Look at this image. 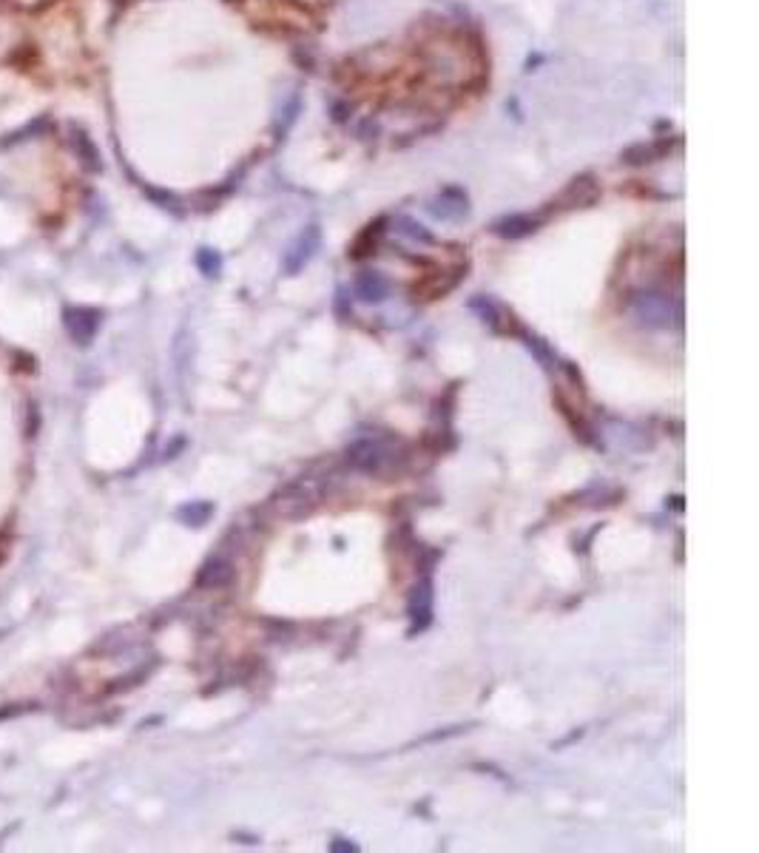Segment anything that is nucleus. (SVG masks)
Returning a JSON list of instances; mask_svg holds the SVG:
<instances>
[{"label":"nucleus","mask_w":759,"mask_h":853,"mask_svg":"<svg viewBox=\"0 0 759 853\" xmlns=\"http://www.w3.org/2000/svg\"><path fill=\"white\" fill-rule=\"evenodd\" d=\"M4 4L12 6V9H17V12H40V9L52 6L54 0H4Z\"/></svg>","instance_id":"9d476101"},{"label":"nucleus","mask_w":759,"mask_h":853,"mask_svg":"<svg viewBox=\"0 0 759 853\" xmlns=\"http://www.w3.org/2000/svg\"><path fill=\"white\" fill-rule=\"evenodd\" d=\"M319 242H322L319 225H307V228L299 233V237H297V242H293V245L287 248V253H285V262H282L285 273H287V276H297V273L313 260V253H316V248H319Z\"/></svg>","instance_id":"f257e3e1"},{"label":"nucleus","mask_w":759,"mask_h":853,"mask_svg":"<svg viewBox=\"0 0 759 853\" xmlns=\"http://www.w3.org/2000/svg\"><path fill=\"white\" fill-rule=\"evenodd\" d=\"M97 325H100V313L97 310H89V308L66 310V328L77 338V345H89V338L94 336Z\"/></svg>","instance_id":"f03ea898"},{"label":"nucleus","mask_w":759,"mask_h":853,"mask_svg":"<svg viewBox=\"0 0 759 853\" xmlns=\"http://www.w3.org/2000/svg\"><path fill=\"white\" fill-rule=\"evenodd\" d=\"M430 211L441 220H455V217H461V213H467V197H463L461 191H455V200H450V188H447L444 194L430 205Z\"/></svg>","instance_id":"0eeeda50"},{"label":"nucleus","mask_w":759,"mask_h":853,"mask_svg":"<svg viewBox=\"0 0 759 853\" xmlns=\"http://www.w3.org/2000/svg\"><path fill=\"white\" fill-rule=\"evenodd\" d=\"M637 310L646 319H668V313H671L668 296H663V293H640L637 296Z\"/></svg>","instance_id":"6e6552de"},{"label":"nucleus","mask_w":759,"mask_h":853,"mask_svg":"<svg viewBox=\"0 0 759 853\" xmlns=\"http://www.w3.org/2000/svg\"><path fill=\"white\" fill-rule=\"evenodd\" d=\"M595 200H598V185H595L592 177L572 180V185H569V188L563 191V197H560V202H569V208L589 205V202H595Z\"/></svg>","instance_id":"423d86ee"},{"label":"nucleus","mask_w":759,"mask_h":853,"mask_svg":"<svg viewBox=\"0 0 759 853\" xmlns=\"http://www.w3.org/2000/svg\"><path fill=\"white\" fill-rule=\"evenodd\" d=\"M663 152H666L663 145H646V142H640V145H631L628 152L623 154V160H626L628 165H643V162H655Z\"/></svg>","instance_id":"1a4fd4ad"},{"label":"nucleus","mask_w":759,"mask_h":853,"mask_svg":"<svg viewBox=\"0 0 759 853\" xmlns=\"http://www.w3.org/2000/svg\"><path fill=\"white\" fill-rule=\"evenodd\" d=\"M538 225H540V220L532 217V213H512V217L498 220L492 225V230L498 233V237H503V240H521V237H530V233H535Z\"/></svg>","instance_id":"7ed1b4c3"},{"label":"nucleus","mask_w":759,"mask_h":853,"mask_svg":"<svg viewBox=\"0 0 759 853\" xmlns=\"http://www.w3.org/2000/svg\"><path fill=\"white\" fill-rule=\"evenodd\" d=\"M199 268L205 270V276H217L219 273V256L214 250L202 248L199 250Z\"/></svg>","instance_id":"9b49d317"},{"label":"nucleus","mask_w":759,"mask_h":853,"mask_svg":"<svg viewBox=\"0 0 759 853\" xmlns=\"http://www.w3.org/2000/svg\"><path fill=\"white\" fill-rule=\"evenodd\" d=\"M355 293H358V299H365V302H382V299H387V293H390V282L382 273L365 270L355 279Z\"/></svg>","instance_id":"39448f33"},{"label":"nucleus","mask_w":759,"mask_h":853,"mask_svg":"<svg viewBox=\"0 0 759 853\" xmlns=\"http://www.w3.org/2000/svg\"><path fill=\"white\" fill-rule=\"evenodd\" d=\"M430 614H433V592H430V581H424V583H418V586H415V592H413V601H410L413 632L427 629V623H430Z\"/></svg>","instance_id":"20e7f679"}]
</instances>
